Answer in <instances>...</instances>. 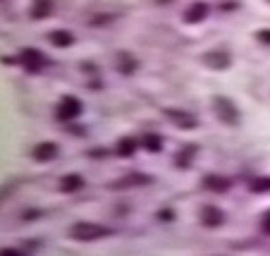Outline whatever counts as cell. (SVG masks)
Returning a JSON list of instances; mask_svg holds the SVG:
<instances>
[{
  "mask_svg": "<svg viewBox=\"0 0 270 256\" xmlns=\"http://www.w3.org/2000/svg\"><path fill=\"white\" fill-rule=\"evenodd\" d=\"M48 41L57 48H65V46H70L74 39H72L70 31H50V34H48Z\"/></svg>",
  "mask_w": 270,
  "mask_h": 256,
  "instance_id": "6",
  "label": "cell"
},
{
  "mask_svg": "<svg viewBox=\"0 0 270 256\" xmlns=\"http://www.w3.org/2000/svg\"><path fill=\"white\" fill-rule=\"evenodd\" d=\"M208 12V5L206 3H194L189 10H187V22H199V19H203Z\"/></svg>",
  "mask_w": 270,
  "mask_h": 256,
  "instance_id": "7",
  "label": "cell"
},
{
  "mask_svg": "<svg viewBox=\"0 0 270 256\" xmlns=\"http://www.w3.org/2000/svg\"><path fill=\"white\" fill-rule=\"evenodd\" d=\"M81 113V103L74 98V96H65L60 101V108H57V117L60 120H72Z\"/></svg>",
  "mask_w": 270,
  "mask_h": 256,
  "instance_id": "2",
  "label": "cell"
},
{
  "mask_svg": "<svg viewBox=\"0 0 270 256\" xmlns=\"http://www.w3.org/2000/svg\"><path fill=\"white\" fill-rule=\"evenodd\" d=\"M55 153H57V146L55 144H39V146L34 148V158L36 161H50V158H55Z\"/></svg>",
  "mask_w": 270,
  "mask_h": 256,
  "instance_id": "4",
  "label": "cell"
},
{
  "mask_svg": "<svg viewBox=\"0 0 270 256\" xmlns=\"http://www.w3.org/2000/svg\"><path fill=\"white\" fill-rule=\"evenodd\" d=\"M265 230L270 233V216H265Z\"/></svg>",
  "mask_w": 270,
  "mask_h": 256,
  "instance_id": "18",
  "label": "cell"
},
{
  "mask_svg": "<svg viewBox=\"0 0 270 256\" xmlns=\"http://www.w3.org/2000/svg\"><path fill=\"white\" fill-rule=\"evenodd\" d=\"M206 185L211 187V189H225V185H227V182H225V180H218V177H208Z\"/></svg>",
  "mask_w": 270,
  "mask_h": 256,
  "instance_id": "15",
  "label": "cell"
},
{
  "mask_svg": "<svg viewBox=\"0 0 270 256\" xmlns=\"http://www.w3.org/2000/svg\"><path fill=\"white\" fill-rule=\"evenodd\" d=\"M206 60L211 62V65H220V67H225V65H227V58H213V55H208Z\"/></svg>",
  "mask_w": 270,
  "mask_h": 256,
  "instance_id": "16",
  "label": "cell"
},
{
  "mask_svg": "<svg viewBox=\"0 0 270 256\" xmlns=\"http://www.w3.org/2000/svg\"><path fill=\"white\" fill-rule=\"evenodd\" d=\"M146 182H151V177H146V175H129V177H125V180L112 182V189H122V187H132V185L141 187V185H146Z\"/></svg>",
  "mask_w": 270,
  "mask_h": 256,
  "instance_id": "5",
  "label": "cell"
},
{
  "mask_svg": "<svg viewBox=\"0 0 270 256\" xmlns=\"http://www.w3.org/2000/svg\"><path fill=\"white\" fill-rule=\"evenodd\" d=\"M70 235L74 240H81V242H94V240H101V237H108L110 230L103 225H96V223H77V225L70 230Z\"/></svg>",
  "mask_w": 270,
  "mask_h": 256,
  "instance_id": "1",
  "label": "cell"
},
{
  "mask_svg": "<svg viewBox=\"0 0 270 256\" xmlns=\"http://www.w3.org/2000/svg\"><path fill=\"white\" fill-rule=\"evenodd\" d=\"M220 220H223V213H220V211L211 209V206H208V209H203V223H206L208 227H215Z\"/></svg>",
  "mask_w": 270,
  "mask_h": 256,
  "instance_id": "11",
  "label": "cell"
},
{
  "mask_svg": "<svg viewBox=\"0 0 270 256\" xmlns=\"http://www.w3.org/2000/svg\"><path fill=\"white\" fill-rule=\"evenodd\" d=\"M22 62L26 65L29 72H39L41 67L46 65V58H43V53H39L36 48H26V50H22Z\"/></svg>",
  "mask_w": 270,
  "mask_h": 256,
  "instance_id": "3",
  "label": "cell"
},
{
  "mask_svg": "<svg viewBox=\"0 0 270 256\" xmlns=\"http://www.w3.org/2000/svg\"><path fill=\"white\" fill-rule=\"evenodd\" d=\"M167 117L175 120L177 124H182V127H194V124H196V120H194L191 115H187V113H177V110H167Z\"/></svg>",
  "mask_w": 270,
  "mask_h": 256,
  "instance_id": "10",
  "label": "cell"
},
{
  "mask_svg": "<svg viewBox=\"0 0 270 256\" xmlns=\"http://www.w3.org/2000/svg\"><path fill=\"white\" fill-rule=\"evenodd\" d=\"M215 106H218V113H220V115L225 117V120H227V122H234V120H237V113H232V106L227 101H223V98H218V101H215Z\"/></svg>",
  "mask_w": 270,
  "mask_h": 256,
  "instance_id": "12",
  "label": "cell"
},
{
  "mask_svg": "<svg viewBox=\"0 0 270 256\" xmlns=\"http://www.w3.org/2000/svg\"><path fill=\"white\" fill-rule=\"evenodd\" d=\"M134 146H136V141L134 139H125V141H119V153L122 156H132L134 153Z\"/></svg>",
  "mask_w": 270,
  "mask_h": 256,
  "instance_id": "14",
  "label": "cell"
},
{
  "mask_svg": "<svg viewBox=\"0 0 270 256\" xmlns=\"http://www.w3.org/2000/svg\"><path fill=\"white\" fill-rule=\"evenodd\" d=\"M60 187H63V192H77L79 187H84V180L79 175H67V177H63Z\"/></svg>",
  "mask_w": 270,
  "mask_h": 256,
  "instance_id": "9",
  "label": "cell"
},
{
  "mask_svg": "<svg viewBox=\"0 0 270 256\" xmlns=\"http://www.w3.org/2000/svg\"><path fill=\"white\" fill-rule=\"evenodd\" d=\"M141 144L148 148V151H160V146H163V139H160L158 134H143Z\"/></svg>",
  "mask_w": 270,
  "mask_h": 256,
  "instance_id": "13",
  "label": "cell"
},
{
  "mask_svg": "<svg viewBox=\"0 0 270 256\" xmlns=\"http://www.w3.org/2000/svg\"><path fill=\"white\" fill-rule=\"evenodd\" d=\"M50 12V0H34L32 5V17L34 19H43Z\"/></svg>",
  "mask_w": 270,
  "mask_h": 256,
  "instance_id": "8",
  "label": "cell"
},
{
  "mask_svg": "<svg viewBox=\"0 0 270 256\" xmlns=\"http://www.w3.org/2000/svg\"><path fill=\"white\" fill-rule=\"evenodd\" d=\"M0 256H22L17 249H0Z\"/></svg>",
  "mask_w": 270,
  "mask_h": 256,
  "instance_id": "17",
  "label": "cell"
}]
</instances>
